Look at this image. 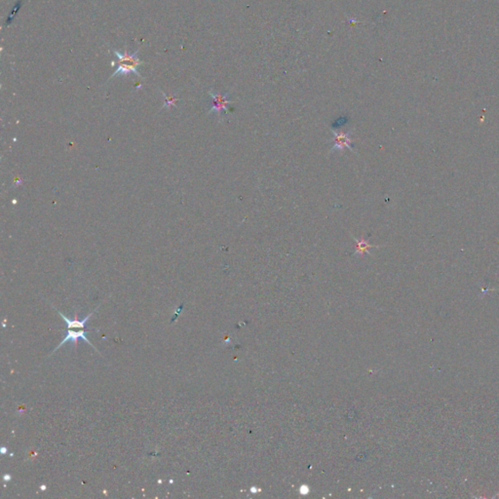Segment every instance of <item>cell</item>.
<instances>
[{
	"label": "cell",
	"mask_w": 499,
	"mask_h": 499,
	"mask_svg": "<svg viewBox=\"0 0 499 499\" xmlns=\"http://www.w3.org/2000/svg\"><path fill=\"white\" fill-rule=\"evenodd\" d=\"M98 308H99V307H97V308H96L93 312H91L89 315H87V316H86L83 320H81V321H79V320L77 319V313H75V319H74V320H70V319H68L67 317H65V316H64L61 312H60V311H59V314H60V315L61 316V318H62V319L66 322L68 329H79V330H84L86 322L88 321V319H89V318H90V317L94 314V312H95Z\"/></svg>",
	"instance_id": "6"
},
{
	"label": "cell",
	"mask_w": 499,
	"mask_h": 499,
	"mask_svg": "<svg viewBox=\"0 0 499 499\" xmlns=\"http://www.w3.org/2000/svg\"><path fill=\"white\" fill-rule=\"evenodd\" d=\"M353 241L355 242L356 244V249L353 253L354 256H360V257H363L364 254H369L371 253V249L373 248H378V246H375V245H372L370 242H369V239H357L355 237H352Z\"/></svg>",
	"instance_id": "5"
},
{
	"label": "cell",
	"mask_w": 499,
	"mask_h": 499,
	"mask_svg": "<svg viewBox=\"0 0 499 499\" xmlns=\"http://www.w3.org/2000/svg\"><path fill=\"white\" fill-rule=\"evenodd\" d=\"M210 95H211V97L213 99V105H212V108L210 109V113L211 112H217V114L219 116H220L221 112L225 111V113L228 114L227 104L231 102L230 100H227L228 95L226 94L225 96H222V95H220V94H216L214 92H210Z\"/></svg>",
	"instance_id": "3"
},
{
	"label": "cell",
	"mask_w": 499,
	"mask_h": 499,
	"mask_svg": "<svg viewBox=\"0 0 499 499\" xmlns=\"http://www.w3.org/2000/svg\"><path fill=\"white\" fill-rule=\"evenodd\" d=\"M112 51L118 59V66L116 67V70L111 77L116 75H127L129 73H135L138 76H140V73L138 71V67L141 64V61L138 58L139 51L135 52L134 54H128L127 52L121 54L114 49Z\"/></svg>",
	"instance_id": "1"
},
{
	"label": "cell",
	"mask_w": 499,
	"mask_h": 499,
	"mask_svg": "<svg viewBox=\"0 0 499 499\" xmlns=\"http://www.w3.org/2000/svg\"><path fill=\"white\" fill-rule=\"evenodd\" d=\"M332 133H333V140H332V142H333V146L331 147L330 149V153H333L335 151H339V152H343V150L345 148L349 149L351 152H354L352 146H351V143L353 142V139L351 138V134H352V130L348 131V132H336L334 130H332Z\"/></svg>",
	"instance_id": "2"
},
{
	"label": "cell",
	"mask_w": 499,
	"mask_h": 499,
	"mask_svg": "<svg viewBox=\"0 0 499 499\" xmlns=\"http://www.w3.org/2000/svg\"><path fill=\"white\" fill-rule=\"evenodd\" d=\"M84 339V340H85V341H86L89 345H91L92 347H94V348L97 350V348H96V347H95V346H94V345L90 342V340L86 338V332H85L84 330L72 331L71 329H68V331H67V336H66V337H65V339H63V340H62V341L59 344V346L55 348V350L53 351V353H54L55 351H57L59 348H60L62 345H64L67 341H72V342L74 343L75 348H76V346H77V341H78V339ZM97 351H98V350H97Z\"/></svg>",
	"instance_id": "4"
}]
</instances>
